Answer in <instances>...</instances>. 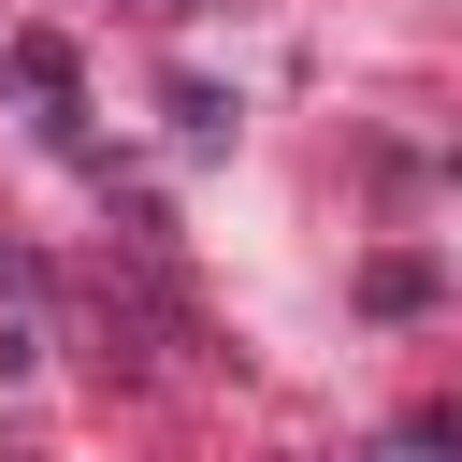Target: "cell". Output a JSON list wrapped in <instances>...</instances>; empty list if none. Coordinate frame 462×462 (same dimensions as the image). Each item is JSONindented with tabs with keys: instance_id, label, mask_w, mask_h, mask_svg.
I'll use <instances>...</instances> for the list:
<instances>
[{
	"instance_id": "cell-1",
	"label": "cell",
	"mask_w": 462,
	"mask_h": 462,
	"mask_svg": "<svg viewBox=\"0 0 462 462\" xmlns=\"http://www.w3.org/2000/svg\"><path fill=\"white\" fill-rule=\"evenodd\" d=\"M390 462H448V448H433V419H419V433H390Z\"/></svg>"
}]
</instances>
